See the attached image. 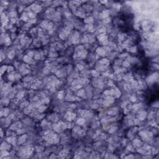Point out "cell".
Instances as JSON below:
<instances>
[{
  "label": "cell",
  "mask_w": 159,
  "mask_h": 159,
  "mask_svg": "<svg viewBox=\"0 0 159 159\" xmlns=\"http://www.w3.org/2000/svg\"><path fill=\"white\" fill-rule=\"evenodd\" d=\"M134 16L129 12H120L115 18V24L123 32H129L132 27Z\"/></svg>",
  "instance_id": "6da1fadb"
},
{
  "label": "cell",
  "mask_w": 159,
  "mask_h": 159,
  "mask_svg": "<svg viewBox=\"0 0 159 159\" xmlns=\"http://www.w3.org/2000/svg\"><path fill=\"white\" fill-rule=\"evenodd\" d=\"M146 100L148 101V103H151L152 102H155V100L158 99V85L157 84H155L149 89H147L145 93Z\"/></svg>",
  "instance_id": "7a4b0ae2"
}]
</instances>
